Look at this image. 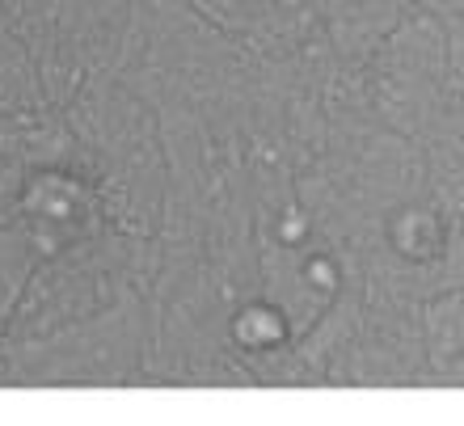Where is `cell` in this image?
Instances as JSON below:
<instances>
[]
</instances>
